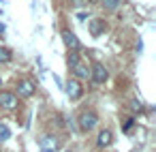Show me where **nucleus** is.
I'll return each mask as SVG.
<instances>
[{
  "label": "nucleus",
  "instance_id": "obj_1",
  "mask_svg": "<svg viewBox=\"0 0 156 152\" xmlns=\"http://www.w3.org/2000/svg\"><path fill=\"white\" fill-rule=\"evenodd\" d=\"M77 122H79V128H81L83 133H90V131L96 128V124H98V116H96L94 111H81Z\"/></svg>",
  "mask_w": 156,
  "mask_h": 152
},
{
  "label": "nucleus",
  "instance_id": "obj_2",
  "mask_svg": "<svg viewBox=\"0 0 156 152\" xmlns=\"http://www.w3.org/2000/svg\"><path fill=\"white\" fill-rule=\"evenodd\" d=\"M34 90H37V86H34L30 79H22V81H17L15 96H20V99H30V96L34 94Z\"/></svg>",
  "mask_w": 156,
  "mask_h": 152
},
{
  "label": "nucleus",
  "instance_id": "obj_3",
  "mask_svg": "<svg viewBox=\"0 0 156 152\" xmlns=\"http://www.w3.org/2000/svg\"><path fill=\"white\" fill-rule=\"evenodd\" d=\"M17 96L13 94V92H9V90H2L0 92V107H2L5 111H13L15 107H17Z\"/></svg>",
  "mask_w": 156,
  "mask_h": 152
},
{
  "label": "nucleus",
  "instance_id": "obj_4",
  "mask_svg": "<svg viewBox=\"0 0 156 152\" xmlns=\"http://www.w3.org/2000/svg\"><path fill=\"white\" fill-rule=\"evenodd\" d=\"M90 77H92V81L94 84H105L107 81V77H109V73H107V69L103 67V64H94L92 69H90Z\"/></svg>",
  "mask_w": 156,
  "mask_h": 152
},
{
  "label": "nucleus",
  "instance_id": "obj_5",
  "mask_svg": "<svg viewBox=\"0 0 156 152\" xmlns=\"http://www.w3.org/2000/svg\"><path fill=\"white\" fill-rule=\"evenodd\" d=\"M66 94L71 96V101H77V99H81V94H83V88H81L79 79H69V81H66Z\"/></svg>",
  "mask_w": 156,
  "mask_h": 152
},
{
  "label": "nucleus",
  "instance_id": "obj_6",
  "mask_svg": "<svg viewBox=\"0 0 156 152\" xmlns=\"http://www.w3.org/2000/svg\"><path fill=\"white\" fill-rule=\"evenodd\" d=\"M62 41L66 43V47H69L71 52H77V49L81 47V45H79V39H77L69 28H64V30H62Z\"/></svg>",
  "mask_w": 156,
  "mask_h": 152
},
{
  "label": "nucleus",
  "instance_id": "obj_7",
  "mask_svg": "<svg viewBox=\"0 0 156 152\" xmlns=\"http://www.w3.org/2000/svg\"><path fill=\"white\" fill-rule=\"evenodd\" d=\"M41 150H45V152H56V150H58V137H56V135H43V137H41Z\"/></svg>",
  "mask_w": 156,
  "mask_h": 152
},
{
  "label": "nucleus",
  "instance_id": "obj_8",
  "mask_svg": "<svg viewBox=\"0 0 156 152\" xmlns=\"http://www.w3.org/2000/svg\"><path fill=\"white\" fill-rule=\"evenodd\" d=\"M71 71H73V75H75L77 79H88V77H90V69H88L83 62H77L75 67H71Z\"/></svg>",
  "mask_w": 156,
  "mask_h": 152
},
{
  "label": "nucleus",
  "instance_id": "obj_9",
  "mask_svg": "<svg viewBox=\"0 0 156 152\" xmlns=\"http://www.w3.org/2000/svg\"><path fill=\"white\" fill-rule=\"evenodd\" d=\"M111 141H113V135H111V131H101L98 133V137H96V143H98V148H107V146H111Z\"/></svg>",
  "mask_w": 156,
  "mask_h": 152
},
{
  "label": "nucleus",
  "instance_id": "obj_10",
  "mask_svg": "<svg viewBox=\"0 0 156 152\" xmlns=\"http://www.w3.org/2000/svg\"><path fill=\"white\" fill-rule=\"evenodd\" d=\"M90 30H92V37H101V32L105 30V22H101V20H94V22L90 24Z\"/></svg>",
  "mask_w": 156,
  "mask_h": 152
},
{
  "label": "nucleus",
  "instance_id": "obj_11",
  "mask_svg": "<svg viewBox=\"0 0 156 152\" xmlns=\"http://www.w3.org/2000/svg\"><path fill=\"white\" fill-rule=\"evenodd\" d=\"M9 137H11V128L7 124H0V143H5Z\"/></svg>",
  "mask_w": 156,
  "mask_h": 152
},
{
  "label": "nucleus",
  "instance_id": "obj_12",
  "mask_svg": "<svg viewBox=\"0 0 156 152\" xmlns=\"http://www.w3.org/2000/svg\"><path fill=\"white\" fill-rule=\"evenodd\" d=\"M122 5V0H103V7L107 9V11H113V9H118Z\"/></svg>",
  "mask_w": 156,
  "mask_h": 152
},
{
  "label": "nucleus",
  "instance_id": "obj_13",
  "mask_svg": "<svg viewBox=\"0 0 156 152\" xmlns=\"http://www.w3.org/2000/svg\"><path fill=\"white\" fill-rule=\"evenodd\" d=\"M11 60V49L9 47H0V62H9Z\"/></svg>",
  "mask_w": 156,
  "mask_h": 152
},
{
  "label": "nucleus",
  "instance_id": "obj_14",
  "mask_svg": "<svg viewBox=\"0 0 156 152\" xmlns=\"http://www.w3.org/2000/svg\"><path fill=\"white\" fill-rule=\"evenodd\" d=\"M77 62H79V54L77 52H71L69 54V67H75Z\"/></svg>",
  "mask_w": 156,
  "mask_h": 152
},
{
  "label": "nucleus",
  "instance_id": "obj_15",
  "mask_svg": "<svg viewBox=\"0 0 156 152\" xmlns=\"http://www.w3.org/2000/svg\"><path fill=\"white\" fill-rule=\"evenodd\" d=\"M130 109H133V111H141V103H139V101H133V103H130Z\"/></svg>",
  "mask_w": 156,
  "mask_h": 152
},
{
  "label": "nucleus",
  "instance_id": "obj_16",
  "mask_svg": "<svg viewBox=\"0 0 156 152\" xmlns=\"http://www.w3.org/2000/svg\"><path fill=\"white\" fill-rule=\"evenodd\" d=\"M130 126H133V118H128V120H126V124H124V131H130Z\"/></svg>",
  "mask_w": 156,
  "mask_h": 152
},
{
  "label": "nucleus",
  "instance_id": "obj_17",
  "mask_svg": "<svg viewBox=\"0 0 156 152\" xmlns=\"http://www.w3.org/2000/svg\"><path fill=\"white\" fill-rule=\"evenodd\" d=\"M2 32H5V26H2V24H0V34H2Z\"/></svg>",
  "mask_w": 156,
  "mask_h": 152
},
{
  "label": "nucleus",
  "instance_id": "obj_18",
  "mask_svg": "<svg viewBox=\"0 0 156 152\" xmlns=\"http://www.w3.org/2000/svg\"><path fill=\"white\" fill-rule=\"evenodd\" d=\"M0 86H2V79H0Z\"/></svg>",
  "mask_w": 156,
  "mask_h": 152
},
{
  "label": "nucleus",
  "instance_id": "obj_19",
  "mask_svg": "<svg viewBox=\"0 0 156 152\" xmlns=\"http://www.w3.org/2000/svg\"><path fill=\"white\" fill-rule=\"evenodd\" d=\"M41 152H45V150H41Z\"/></svg>",
  "mask_w": 156,
  "mask_h": 152
}]
</instances>
